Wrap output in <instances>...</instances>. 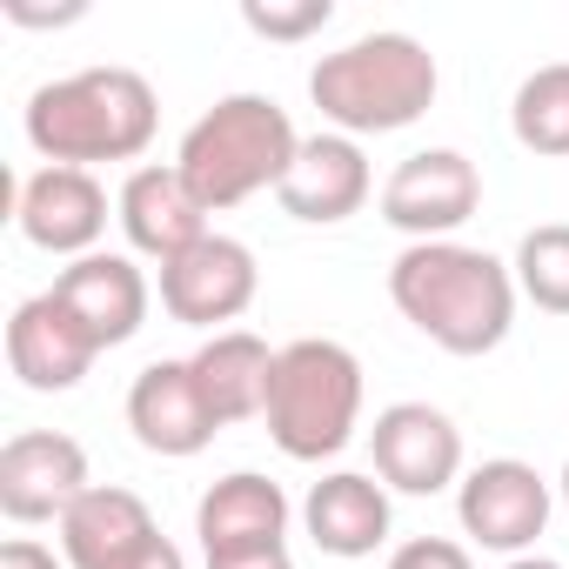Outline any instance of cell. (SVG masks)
<instances>
[{
  "instance_id": "cell-23",
  "label": "cell",
  "mask_w": 569,
  "mask_h": 569,
  "mask_svg": "<svg viewBox=\"0 0 569 569\" xmlns=\"http://www.w3.org/2000/svg\"><path fill=\"white\" fill-rule=\"evenodd\" d=\"M241 21L261 41H302V34H322L336 21V8H329V0H289V8H281V0H268V8H261V0H248Z\"/></svg>"
},
{
  "instance_id": "cell-14",
  "label": "cell",
  "mask_w": 569,
  "mask_h": 569,
  "mask_svg": "<svg viewBox=\"0 0 569 569\" xmlns=\"http://www.w3.org/2000/svg\"><path fill=\"white\" fill-rule=\"evenodd\" d=\"M114 221H121L128 248L148 254V261H174V254H188L194 241L214 234L201 194L181 181V168H161V161H148V168H134V174L121 181Z\"/></svg>"
},
{
  "instance_id": "cell-11",
  "label": "cell",
  "mask_w": 569,
  "mask_h": 569,
  "mask_svg": "<svg viewBox=\"0 0 569 569\" xmlns=\"http://www.w3.org/2000/svg\"><path fill=\"white\" fill-rule=\"evenodd\" d=\"M48 296L88 329L94 349H121V342H134V336L148 329V302H154L148 274H141L128 254H108V248L68 261V268L54 274V289H48Z\"/></svg>"
},
{
  "instance_id": "cell-21",
  "label": "cell",
  "mask_w": 569,
  "mask_h": 569,
  "mask_svg": "<svg viewBox=\"0 0 569 569\" xmlns=\"http://www.w3.org/2000/svg\"><path fill=\"white\" fill-rule=\"evenodd\" d=\"M509 128L529 154H569V61H549L516 88Z\"/></svg>"
},
{
  "instance_id": "cell-8",
  "label": "cell",
  "mask_w": 569,
  "mask_h": 569,
  "mask_svg": "<svg viewBox=\"0 0 569 569\" xmlns=\"http://www.w3.org/2000/svg\"><path fill=\"white\" fill-rule=\"evenodd\" d=\"M456 516H462V536H476L482 549L522 556V549H536V536L549 529V482H542L529 462H516V456L476 462V469L456 482Z\"/></svg>"
},
{
  "instance_id": "cell-27",
  "label": "cell",
  "mask_w": 569,
  "mask_h": 569,
  "mask_svg": "<svg viewBox=\"0 0 569 569\" xmlns=\"http://www.w3.org/2000/svg\"><path fill=\"white\" fill-rule=\"evenodd\" d=\"M88 8H61V14H48V8H28V0H8V21H21V28H68V21H81Z\"/></svg>"
},
{
  "instance_id": "cell-22",
  "label": "cell",
  "mask_w": 569,
  "mask_h": 569,
  "mask_svg": "<svg viewBox=\"0 0 569 569\" xmlns=\"http://www.w3.org/2000/svg\"><path fill=\"white\" fill-rule=\"evenodd\" d=\"M516 296H529L542 316H569V221H542L516 241Z\"/></svg>"
},
{
  "instance_id": "cell-7",
  "label": "cell",
  "mask_w": 569,
  "mask_h": 569,
  "mask_svg": "<svg viewBox=\"0 0 569 569\" xmlns=\"http://www.w3.org/2000/svg\"><path fill=\"white\" fill-rule=\"evenodd\" d=\"M482 208V174L456 148H422L396 161L382 181V221L402 228L409 241H456V228Z\"/></svg>"
},
{
  "instance_id": "cell-30",
  "label": "cell",
  "mask_w": 569,
  "mask_h": 569,
  "mask_svg": "<svg viewBox=\"0 0 569 569\" xmlns=\"http://www.w3.org/2000/svg\"><path fill=\"white\" fill-rule=\"evenodd\" d=\"M562 509H569V462H562Z\"/></svg>"
},
{
  "instance_id": "cell-24",
  "label": "cell",
  "mask_w": 569,
  "mask_h": 569,
  "mask_svg": "<svg viewBox=\"0 0 569 569\" xmlns=\"http://www.w3.org/2000/svg\"><path fill=\"white\" fill-rule=\"evenodd\" d=\"M389 569H476V562H469V549L449 542V536H416V542H402V549L389 556Z\"/></svg>"
},
{
  "instance_id": "cell-15",
  "label": "cell",
  "mask_w": 569,
  "mask_h": 569,
  "mask_svg": "<svg viewBox=\"0 0 569 569\" xmlns=\"http://www.w3.org/2000/svg\"><path fill=\"white\" fill-rule=\"evenodd\" d=\"M369 188H376V174H369L362 141H349V134H309L302 154H296V168H289V181H281L274 194H281V208H289L296 221L336 228V221L362 214Z\"/></svg>"
},
{
  "instance_id": "cell-3",
  "label": "cell",
  "mask_w": 569,
  "mask_h": 569,
  "mask_svg": "<svg viewBox=\"0 0 569 569\" xmlns=\"http://www.w3.org/2000/svg\"><path fill=\"white\" fill-rule=\"evenodd\" d=\"M436 88H442V68L436 54L416 41V34H362L336 54L316 61L309 74V101L322 108V121L336 134H396V128H416L429 108H436Z\"/></svg>"
},
{
  "instance_id": "cell-29",
  "label": "cell",
  "mask_w": 569,
  "mask_h": 569,
  "mask_svg": "<svg viewBox=\"0 0 569 569\" xmlns=\"http://www.w3.org/2000/svg\"><path fill=\"white\" fill-rule=\"evenodd\" d=\"M502 569H562V562H549V556H509Z\"/></svg>"
},
{
  "instance_id": "cell-12",
  "label": "cell",
  "mask_w": 569,
  "mask_h": 569,
  "mask_svg": "<svg viewBox=\"0 0 569 569\" xmlns=\"http://www.w3.org/2000/svg\"><path fill=\"white\" fill-rule=\"evenodd\" d=\"M128 429H134V442L148 456H168V462L201 456L221 436V422H214V409H208V396L194 382V362H168V356L148 362L128 382Z\"/></svg>"
},
{
  "instance_id": "cell-5",
  "label": "cell",
  "mask_w": 569,
  "mask_h": 569,
  "mask_svg": "<svg viewBox=\"0 0 569 569\" xmlns=\"http://www.w3.org/2000/svg\"><path fill=\"white\" fill-rule=\"evenodd\" d=\"M274 449L289 462H329L356 442L362 422V362L329 342V336H302L274 356V382H268V409H261Z\"/></svg>"
},
{
  "instance_id": "cell-13",
  "label": "cell",
  "mask_w": 569,
  "mask_h": 569,
  "mask_svg": "<svg viewBox=\"0 0 569 569\" xmlns=\"http://www.w3.org/2000/svg\"><path fill=\"white\" fill-rule=\"evenodd\" d=\"M14 221L48 254H94L108 234V188L88 168H34L14 188Z\"/></svg>"
},
{
  "instance_id": "cell-9",
  "label": "cell",
  "mask_w": 569,
  "mask_h": 569,
  "mask_svg": "<svg viewBox=\"0 0 569 569\" xmlns=\"http://www.w3.org/2000/svg\"><path fill=\"white\" fill-rule=\"evenodd\" d=\"M88 489V449L61 429H21L0 449V516L8 522H61Z\"/></svg>"
},
{
  "instance_id": "cell-2",
  "label": "cell",
  "mask_w": 569,
  "mask_h": 569,
  "mask_svg": "<svg viewBox=\"0 0 569 569\" xmlns=\"http://www.w3.org/2000/svg\"><path fill=\"white\" fill-rule=\"evenodd\" d=\"M28 148L48 168H94V161H134L148 154L161 128V101L148 74L134 68H81L28 94Z\"/></svg>"
},
{
  "instance_id": "cell-10",
  "label": "cell",
  "mask_w": 569,
  "mask_h": 569,
  "mask_svg": "<svg viewBox=\"0 0 569 569\" xmlns=\"http://www.w3.org/2000/svg\"><path fill=\"white\" fill-rule=\"evenodd\" d=\"M376 476L402 496H442L462 482V429L436 402H389L369 429Z\"/></svg>"
},
{
  "instance_id": "cell-28",
  "label": "cell",
  "mask_w": 569,
  "mask_h": 569,
  "mask_svg": "<svg viewBox=\"0 0 569 569\" xmlns=\"http://www.w3.org/2000/svg\"><path fill=\"white\" fill-rule=\"evenodd\" d=\"M128 569H188V562H181V549H174L168 536H154V542H148V549H141Z\"/></svg>"
},
{
  "instance_id": "cell-25",
  "label": "cell",
  "mask_w": 569,
  "mask_h": 569,
  "mask_svg": "<svg viewBox=\"0 0 569 569\" xmlns=\"http://www.w3.org/2000/svg\"><path fill=\"white\" fill-rule=\"evenodd\" d=\"M0 569H68V556H54V549L34 542V536H14L8 549H0Z\"/></svg>"
},
{
  "instance_id": "cell-18",
  "label": "cell",
  "mask_w": 569,
  "mask_h": 569,
  "mask_svg": "<svg viewBox=\"0 0 569 569\" xmlns=\"http://www.w3.org/2000/svg\"><path fill=\"white\" fill-rule=\"evenodd\" d=\"M194 536H201V556L274 549V542H289V496L254 469H234L194 502Z\"/></svg>"
},
{
  "instance_id": "cell-16",
  "label": "cell",
  "mask_w": 569,
  "mask_h": 569,
  "mask_svg": "<svg viewBox=\"0 0 569 569\" xmlns=\"http://www.w3.org/2000/svg\"><path fill=\"white\" fill-rule=\"evenodd\" d=\"M94 342H88V329L54 302V296H28L21 309H14V322H8V369L34 389V396H61V389H74L88 369H94Z\"/></svg>"
},
{
  "instance_id": "cell-26",
  "label": "cell",
  "mask_w": 569,
  "mask_h": 569,
  "mask_svg": "<svg viewBox=\"0 0 569 569\" xmlns=\"http://www.w3.org/2000/svg\"><path fill=\"white\" fill-rule=\"evenodd\" d=\"M208 569H296L289 542H274V549H241V556H208Z\"/></svg>"
},
{
  "instance_id": "cell-19",
  "label": "cell",
  "mask_w": 569,
  "mask_h": 569,
  "mask_svg": "<svg viewBox=\"0 0 569 569\" xmlns=\"http://www.w3.org/2000/svg\"><path fill=\"white\" fill-rule=\"evenodd\" d=\"M302 529H309V542L322 556H342V562L376 556L389 542V482H376L362 469L322 476L309 489V502H302Z\"/></svg>"
},
{
  "instance_id": "cell-6",
  "label": "cell",
  "mask_w": 569,
  "mask_h": 569,
  "mask_svg": "<svg viewBox=\"0 0 569 569\" xmlns=\"http://www.w3.org/2000/svg\"><path fill=\"white\" fill-rule=\"evenodd\" d=\"M261 296V268H254V248L234 241V234H208L194 241L188 254L161 261V309L181 322V329H214L248 316Z\"/></svg>"
},
{
  "instance_id": "cell-17",
  "label": "cell",
  "mask_w": 569,
  "mask_h": 569,
  "mask_svg": "<svg viewBox=\"0 0 569 569\" xmlns=\"http://www.w3.org/2000/svg\"><path fill=\"white\" fill-rule=\"evenodd\" d=\"M154 536H161L154 509L134 489H121V482H94L61 516V556H68V569H128Z\"/></svg>"
},
{
  "instance_id": "cell-20",
  "label": "cell",
  "mask_w": 569,
  "mask_h": 569,
  "mask_svg": "<svg viewBox=\"0 0 569 569\" xmlns=\"http://www.w3.org/2000/svg\"><path fill=\"white\" fill-rule=\"evenodd\" d=\"M274 356H281V349H268V342L248 336V329H221V336H208V342L188 356V362H194V382H201V396H208V409H214L221 429H234V422H248V416L268 409Z\"/></svg>"
},
{
  "instance_id": "cell-4",
  "label": "cell",
  "mask_w": 569,
  "mask_h": 569,
  "mask_svg": "<svg viewBox=\"0 0 569 569\" xmlns=\"http://www.w3.org/2000/svg\"><path fill=\"white\" fill-rule=\"evenodd\" d=\"M296 154H302V134H296V121H289L281 101H268V94H221L181 134L174 168L201 194V208L221 214V208H241L261 188H281L289 168H296Z\"/></svg>"
},
{
  "instance_id": "cell-1",
  "label": "cell",
  "mask_w": 569,
  "mask_h": 569,
  "mask_svg": "<svg viewBox=\"0 0 569 569\" xmlns=\"http://www.w3.org/2000/svg\"><path fill=\"white\" fill-rule=\"evenodd\" d=\"M389 302L442 356H489L516 329V268L469 241H409L389 261Z\"/></svg>"
}]
</instances>
